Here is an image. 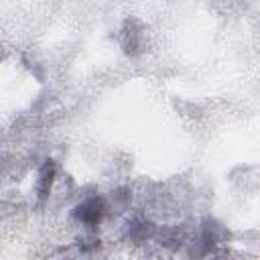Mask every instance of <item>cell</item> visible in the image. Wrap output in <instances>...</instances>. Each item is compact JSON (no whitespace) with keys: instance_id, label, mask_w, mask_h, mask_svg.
Wrapping results in <instances>:
<instances>
[{"instance_id":"6da1fadb","label":"cell","mask_w":260,"mask_h":260,"mask_svg":"<svg viewBox=\"0 0 260 260\" xmlns=\"http://www.w3.org/2000/svg\"><path fill=\"white\" fill-rule=\"evenodd\" d=\"M100 215H102V203L91 199V201H85L81 207H79V219L85 221V223H95L100 221Z\"/></svg>"}]
</instances>
